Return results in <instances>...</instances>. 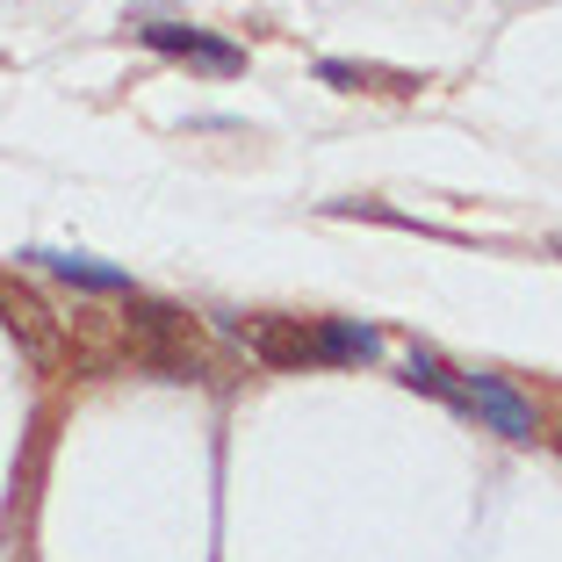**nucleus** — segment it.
I'll return each mask as SVG.
<instances>
[{"instance_id":"obj_1","label":"nucleus","mask_w":562,"mask_h":562,"mask_svg":"<svg viewBox=\"0 0 562 562\" xmlns=\"http://www.w3.org/2000/svg\"><path fill=\"white\" fill-rule=\"evenodd\" d=\"M123 347H131V361L166 368L173 382L210 375V361H202V347H195V325H188L173 303H137L131 296V311H123Z\"/></svg>"},{"instance_id":"obj_2","label":"nucleus","mask_w":562,"mask_h":562,"mask_svg":"<svg viewBox=\"0 0 562 562\" xmlns=\"http://www.w3.org/2000/svg\"><path fill=\"white\" fill-rule=\"evenodd\" d=\"M454 412H469V418H483L491 432H505V440H533L541 432V418H533V404L519 397L513 382H497V375H454Z\"/></svg>"},{"instance_id":"obj_3","label":"nucleus","mask_w":562,"mask_h":562,"mask_svg":"<svg viewBox=\"0 0 562 562\" xmlns=\"http://www.w3.org/2000/svg\"><path fill=\"white\" fill-rule=\"evenodd\" d=\"M232 339L267 368H317V325L303 317H238Z\"/></svg>"},{"instance_id":"obj_4","label":"nucleus","mask_w":562,"mask_h":562,"mask_svg":"<svg viewBox=\"0 0 562 562\" xmlns=\"http://www.w3.org/2000/svg\"><path fill=\"white\" fill-rule=\"evenodd\" d=\"M137 36H145L151 50H166V58H188V66H202V72H246V50H238L232 36L188 30V22H145Z\"/></svg>"},{"instance_id":"obj_5","label":"nucleus","mask_w":562,"mask_h":562,"mask_svg":"<svg viewBox=\"0 0 562 562\" xmlns=\"http://www.w3.org/2000/svg\"><path fill=\"white\" fill-rule=\"evenodd\" d=\"M382 331L361 317H317V361H375Z\"/></svg>"},{"instance_id":"obj_6","label":"nucleus","mask_w":562,"mask_h":562,"mask_svg":"<svg viewBox=\"0 0 562 562\" xmlns=\"http://www.w3.org/2000/svg\"><path fill=\"white\" fill-rule=\"evenodd\" d=\"M30 260H44L50 274H66V281H80V289H101V296H137V289H131V274H123V267H101V260H80V252H30Z\"/></svg>"},{"instance_id":"obj_7","label":"nucleus","mask_w":562,"mask_h":562,"mask_svg":"<svg viewBox=\"0 0 562 562\" xmlns=\"http://www.w3.org/2000/svg\"><path fill=\"white\" fill-rule=\"evenodd\" d=\"M317 80L325 87H347V94H361L368 80H390V87H418V80H404V72H375V66H347V58H325L317 66Z\"/></svg>"},{"instance_id":"obj_8","label":"nucleus","mask_w":562,"mask_h":562,"mask_svg":"<svg viewBox=\"0 0 562 562\" xmlns=\"http://www.w3.org/2000/svg\"><path fill=\"white\" fill-rule=\"evenodd\" d=\"M555 252H562V238H555Z\"/></svg>"}]
</instances>
